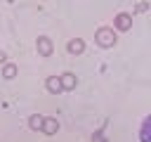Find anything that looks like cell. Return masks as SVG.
Wrapping results in <instances>:
<instances>
[{
  "instance_id": "6da1fadb",
  "label": "cell",
  "mask_w": 151,
  "mask_h": 142,
  "mask_svg": "<svg viewBox=\"0 0 151 142\" xmlns=\"http://www.w3.org/2000/svg\"><path fill=\"white\" fill-rule=\"evenodd\" d=\"M94 40H97V45H101V47H113L118 38H116L113 28H109V26H101V28L94 33Z\"/></svg>"
},
{
  "instance_id": "7a4b0ae2",
  "label": "cell",
  "mask_w": 151,
  "mask_h": 142,
  "mask_svg": "<svg viewBox=\"0 0 151 142\" xmlns=\"http://www.w3.org/2000/svg\"><path fill=\"white\" fill-rule=\"evenodd\" d=\"M35 50H38V54H40V57H50V54H52V50H54V45H52V38H47V36H40V38L35 40Z\"/></svg>"
},
{
  "instance_id": "3957f363",
  "label": "cell",
  "mask_w": 151,
  "mask_h": 142,
  "mask_svg": "<svg viewBox=\"0 0 151 142\" xmlns=\"http://www.w3.org/2000/svg\"><path fill=\"white\" fill-rule=\"evenodd\" d=\"M113 24H116L118 31H130V28H132V17H130L127 12H120V14H116Z\"/></svg>"
},
{
  "instance_id": "277c9868",
  "label": "cell",
  "mask_w": 151,
  "mask_h": 142,
  "mask_svg": "<svg viewBox=\"0 0 151 142\" xmlns=\"http://www.w3.org/2000/svg\"><path fill=\"white\" fill-rule=\"evenodd\" d=\"M40 133H45V135L59 133V121L52 118V116H45V118H42V125H40Z\"/></svg>"
},
{
  "instance_id": "5b68a950",
  "label": "cell",
  "mask_w": 151,
  "mask_h": 142,
  "mask_svg": "<svg viewBox=\"0 0 151 142\" xmlns=\"http://www.w3.org/2000/svg\"><path fill=\"white\" fill-rule=\"evenodd\" d=\"M59 80H61V90H64V92H68V90H73V88L78 85V78H76V73H71V71L61 73Z\"/></svg>"
},
{
  "instance_id": "8992f818",
  "label": "cell",
  "mask_w": 151,
  "mask_h": 142,
  "mask_svg": "<svg viewBox=\"0 0 151 142\" xmlns=\"http://www.w3.org/2000/svg\"><path fill=\"white\" fill-rule=\"evenodd\" d=\"M66 50H68V54H83V52H85L83 38H71V40L66 43Z\"/></svg>"
},
{
  "instance_id": "52a82bcc",
  "label": "cell",
  "mask_w": 151,
  "mask_h": 142,
  "mask_svg": "<svg viewBox=\"0 0 151 142\" xmlns=\"http://www.w3.org/2000/svg\"><path fill=\"white\" fill-rule=\"evenodd\" d=\"M45 88H47L52 95H59V92H64V90H61V80H59V76H47V80H45Z\"/></svg>"
},
{
  "instance_id": "ba28073f",
  "label": "cell",
  "mask_w": 151,
  "mask_h": 142,
  "mask_svg": "<svg viewBox=\"0 0 151 142\" xmlns=\"http://www.w3.org/2000/svg\"><path fill=\"white\" fill-rule=\"evenodd\" d=\"M17 64H5V69H2V78H7V80H12L14 76H17Z\"/></svg>"
},
{
  "instance_id": "9c48e42d",
  "label": "cell",
  "mask_w": 151,
  "mask_h": 142,
  "mask_svg": "<svg viewBox=\"0 0 151 142\" xmlns=\"http://www.w3.org/2000/svg\"><path fill=\"white\" fill-rule=\"evenodd\" d=\"M42 118H45V116H40V114H33V116L28 118V128H31V130H40V125H42Z\"/></svg>"
},
{
  "instance_id": "30bf717a",
  "label": "cell",
  "mask_w": 151,
  "mask_h": 142,
  "mask_svg": "<svg viewBox=\"0 0 151 142\" xmlns=\"http://www.w3.org/2000/svg\"><path fill=\"white\" fill-rule=\"evenodd\" d=\"M149 123H151V121L144 118V123H142V133H139V135H142V142H151V140H149Z\"/></svg>"
},
{
  "instance_id": "8fae6325",
  "label": "cell",
  "mask_w": 151,
  "mask_h": 142,
  "mask_svg": "<svg viewBox=\"0 0 151 142\" xmlns=\"http://www.w3.org/2000/svg\"><path fill=\"white\" fill-rule=\"evenodd\" d=\"M92 142H106V140H104V135H101V130H99V133H94V137H92Z\"/></svg>"
},
{
  "instance_id": "7c38bea8",
  "label": "cell",
  "mask_w": 151,
  "mask_h": 142,
  "mask_svg": "<svg viewBox=\"0 0 151 142\" xmlns=\"http://www.w3.org/2000/svg\"><path fill=\"white\" fill-rule=\"evenodd\" d=\"M146 9H149V2H139L137 5V12H146Z\"/></svg>"
},
{
  "instance_id": "4fadbf2b",
  "label": "cell",
  "mask_w": 151,
  "mask_h": 142,
  "mask_svg": "<svg viewBox=\"0 0 151 142\" xmlns=\"http://www.w3.org/2000/svg\"><path fill=\"white\" fill-rule=\"evenodd\" d=\"M5 62H7V54H5L2 50H0V64H5Z\"/></svg>"
}]
</instances>
